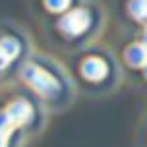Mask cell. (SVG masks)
<instances>
[{
    "label": "cell",
    "instance_id": "cell-1",
    "mask_svg": "<svg viewBox=\"0 0 147 147\" xmlns=\"http://www.w3.org/2000/svg\"><path fill=\"white\" fill-rule=\"evenodd\" d=\"M22 76L35 91H39V93L45 95V97H51V95H54V93L58 91L56 80L52 78L51 74H47L45 70H41L39 66H33V64L25 66L23 72H22Z\"/></svg>",
    "mask_w": 147,
    "mask_h": 147
},
{
    "label": "cell",
    "instance_id": "cell-2",
    "mask_svg": "<svg viewBox=\"0 0 147 147\" xmlns=\"http://www.w3.org/2000/svg\"><path fill=\"white\" fill-rule=\"evenodd\" d=\"M89 25V14L85 10H72L58 22V27L66 35H80Z\"/></svg>",
    "mask_w": 147,
    "mask_h": 147
},
{
    "label": "cell",
    "instance_id": "cell-3",
    "mask_svg": "<svg viewBox=\"0 0 147 147\" xmlns=\"http://www.w3.org/2000/svg\"><path fill=\"white\" fill-rule=\"evenodd\" d=\"M6 112L10 114V118L14 120L16 126L25 124V122L31 118V107L25 103V101H22V99H18V101H14V103L8 105Z\"/></svg>",
    "mask_w": 147,
    "mask_h": 147
},
{
    "label": "cell",
    "instance_id": "cell-4",
    "mask_svg": "<svg viewBox=\"0 0 147 147\" xmlns=\"http://www.w3.org/2000/svg\"><path fill=\"white\" fill-rule=\"evenodd\" d=\"M81 74L91 81H99L105 78L107 66H105L103 60H99V58H87L83 62V66H81Z\"/></svg>",
    "mask_w": 147,
    "mask_h": 147
},
{
    "label": "cell",
    "instance_id": "cell-5",
    "mask_svg": "<svg viewBox=\"0 0 147 147\" xmlns=\"http://www.w3.org/2000/svg\"><path fill=\"white\" fill-rule=\"evenodd\" d=\"M126 60L128 64L134 68H143L147 66V47L143 43H136V45H130L126 49Z\"/></svg>",
    "mask_w": 147,
    "mask_h": 147
},
{
    "label": "cell",
    "instance_id": "cell-6",
    "mask_svg": "<svg viewBox=\"0 0 147 147\" xmlns=\"http://www.w3.org/2000/svg\"><path fill=\"white\" fill-rule=\"evenodd\" d=\"M128 8H130V12L136 20L147 22V0H132Z\"/></svg>",
    "mask_w": 147,
    "mask_h": 147
},
{
    "label": "cell",
    "instance_id": "cell-7",
    "mask_svg": "<svg viewBox=\"0 0 147 147\" xmlns=\"http://www.w3.org/2000/svg\"><path fill=\"white\" fill-rule=\"evenodd\" d=\"M0 49L6 52L10 58H16V56H18V52H20V45L16 43L12 37H4V39L0 41Z\"/></svg>",
    "mask_w": 147,
    "mask_h": 147
},
{
    "label": "cell",
    "instance_id": "cell-8",
    "mask_svg": "<svg viewBox=\"0 0 147 147\" xmlns=\"http://www.w3.org/2000/svg\"><path fill=\"white\" fill-rule=\"evenodd\" d=\"M45 4H47V8H49L51 12L60 14V12H64V10L70 6V0H45Z\"/></svg>",
    "mask_w": 147,
    "mask_h": 147
},
{
    "label": "cell",
    "instance_id": "cell-9",
    "mask_svg": "<svg viewBox=\"0 0 147 147\" xmlns=\"http://www.w3.org/2000/svg\"><path fill=\"white\" fill-rule=\"evenodd\" d=\"M14 120L10 118V114H8L6 110L4 112H0V132H6V134H10L12 130H14Z\"/></svg>",
    "mask_w": 147,
    "mask_h": 147
},
{
    "label": "cell",
    "instance_id": "cell-10",
    "mask_svg": "<svg viewBox=\"0 0 147 147\" xmlns=\"http://www.w3.org/2000/svg\"><path fill=\"white\" fill-rule=\"evenodd\" d=\"M10 60H12V58H10V56H8L6 52H4L2 49H0V70H2V68H6Z\"/></svg>",
    "mask_w": 147,
    "mask_h": 147
},
{
    "label": "cell",
    "instance_id": "cell-11",
    "mask_svg": "<svg viewBox=\"0 0 147 147\" xmlns=\"http://www.w3.org/2000/svg\"><path fill=\"white\" fill-rule=\"evenodd\" d=\"M8 136H10V134L0 132V147H6L8 145Z\"/></svg>",
    "mask_w": 147,
    "mask_h": 147
},
{
    "label": "cell",
    "instance_id": "cell-12",
    "mask_svg": "<svg viewBox=\"0 0 147 147\" xmlns=\"http://www.w3.org/2000/svg\"><path fill=\"white\" fill-rule=\"evenodd\" d=\"M143 45H145V47H147V33H145V35H143Z\"/></svg>",
    "mask_w": 147,
    "mask_h": 147
},
{
    "label": "cell",
    "instance_id": "cell-13",
    "mask_svg": "<svg viewBox=\"0 0 147 147\" xmlns=\"http://www.w3.org/2000/svg\"><path fill=\"white\" fill-rule=\"evenodd\" d=\"M145 76H147V66H145Z\"/></svg>",
    "mask_w": 147,
    "mask_h": 147
}]
</instances>
